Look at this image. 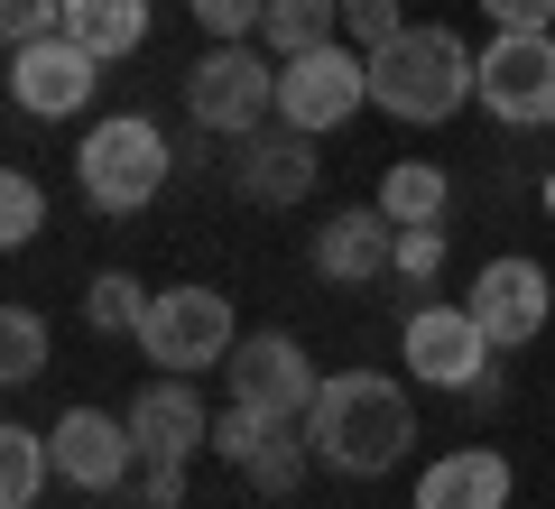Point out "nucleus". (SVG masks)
I'll use <instances>...</instances> for the list:
<instances>
[{"label": "nucleus", "instance_id": "1", "mask_svg": "<svg viewBox=\"0 0 555 509\" xmlns=\"http://www.w3.org/2000/svg\"><path fill=\"white\" fill-rule=\"evenodd\" d=\"M306 445L343 482H379L416 445V408H408V390L389 371H324L315 408H306Z\"/></svg>", "mask_w": 555, "mask_h": 509}, {"label": "nucleus", "instance_id": "2", "mask_svg": "<svg viewBox=\"0 0 555 509\" xmlns=\"http://www.w3.org/2000/svg\"><path fill=\"white\" fill-rule=\"evenodd\" d=\"M481 93V56L454 38V28H398L389 47L371 56V102L389 120H454L463 102Z\"/></svg>", "mask_w": 555, "mask_h": 509}, {"label": "nucleus", "instance_id": "3", "mask_svg": "<svg viewBox=\"0 0 555 509\" xmlns=\"http://www.w3.org/2000/svg\"><path fill=\"white\" fill-rule=\"evenodd\" d=\"M75 177H83V204L93 214H139V204H158L167 186V130L139 112H112L93 120V139L75 149Z\"/></svg>", "mask_w": 555, "mask_h": 509}, {"label": "nucleus", "instance_id": "4", "mask_svg": "<svg viewBox=\"0 0 555 509\" xmlns=\"http://www.w3.org/2000/svg\"><path fill=\"white\" fill-rule=\"evenodd\" d=\"M241 343L232 325V296L222 288H158L149 296V325H139V353H149V371H222Z\"/></svg>", "mask_w": 555, "mask_h": 509}, {"label": "nucleus", "instance_id": "5", "mask_svg": "<svg viewBox=\"0 0 555 509\" xmlns=\"http://www.w3.org/2000/svg\"><path fill=\"white\" fill-rule=\"evenodd\" d=\"M481 112L500 130H555V28H500L481 47Z\"/></svg>", "mask_w": 555, "mask_h": 509}, {"label": "nucleus", "instance_id": "6", "mask_svg": "<svg viewBox=\"0 0 555 509\" xmlns=\"http://www.w3.org/2000/svg\"><path fill=\"white\" fill-rule=\"evenodd\" d=\"M185 112H195L204 130H222V139H250L259 120L278 112V56L250 47V38L204 47V65L185 75Z\"/></svg>", "mask_w": 555, "mask_h": 509}, {"label": "nucleus", "instance_id": "7", "mask_svg": "<svg viewBox=\"0 0 555 509\" xmlns=\"http://www.w3.org/2000/svg\"><path fill=\"white\" fill-rule=\"evenodd\" d=\"M361 102H371V56H361L352 38L315 47V56H287L278 65V120L306 139H324L334 120H352Z\"/></svg>", "mask_w": 555, "mask_h": 509}, {"label": "nucleus", "instance_id": "8", "mask_svg": "<svg viewBox=\"0 0 555 509\" xmlns=\"http://www.w3.org/2000/svg\"><path fill=\"white\" fill-rule=\"evenodd\" d=\"M222 380H232V408H259V417H306L315 408V390H324V371L306 361V343L297 333H241L232 343V361H222Z\"/></svg>", "mask_w": 555, "mask_h": 509}, {"label": "nucleus", "instance_id": "9", "mask_svg": "<svg viewBox=\"0 0 555 509\" xmlns=\"http://www.w3.org/2000/svg\"><path fill=\"white\" fill-rule=\"evenodd\" d=\"M398 361H408L426 390H473L481 371H491V333L473 325V306H416L408 325H398Z\"/></svg>", "mask_w": 555, "mask_h": 509}, {"label": "nucleus", "instance_id": "10", "mask_svg": "<svg viewBox=\"0 0 555 509\" xmlns=\"http://www.w3.org/2000/svg\"><path fill=\"white\" fill-rule=\"evenodd\" d=\"M473 325L491 333V353H518V343H537L546 333V315H555V278L537 269V259H518V251H500L491 269L473 278Z\"/></svg>", "mask_w": 555, "mask_h": 509}, {"label": "nucleus", "instance_id": "11", "mask_svg": "<svg viewBox=\"0 0 555 509\" xmlns=\"http://www.w3.org/2000/svg\"><path fill=\"white\" fill-rule=\"evenodd\" d=\"M93 84H102V56H83L65 28L10 47V102H20L28 120H75L83 102H93Z\"/></svg>", "mask_w": 555, "mask_h": 509}, {"label": "nucleus", "instance_id": "12", "mask_svg": "<svg viewBox=\"0 0 555 509\" xmlns=\"http://www.w3.org/2000/svg\"><path fill=\"white\" fill-rule=\"evenodd\" d=\"M47 454H56V482H75V491H120L130 482V463H139V435H130V417H112V408H65L56 417V435H47Z\"/></svg>", "mask_w": 555, "mask_h": 509}, {"label": "nucleus", "instance_id": "13", "mask_svg": "<svg viewBox=\"0 0 555 509\" xmlns=\"http://www.w3.org/2000/svg\"><path fill=\"white\" fill-rule=\"evenodd\" d=\"M130 435H139V463H185V454H214V417H204V398L185 390L177 371H158L149 390L130 398Z\"/></svg>", "mask_w": 555, "mask_h": 509}, {"label": "nucleus", "instance_id": "14", "mask_svg": "<svg viewBox=\"0 0 555 509\" xmlns=\"http://www.w3.org/2000/svg\"><path fill=\"white\" fill-rule=\"evenodd\" d=\"M379 269H398V222L379 214V204H343L334 222H315V278L371 288Z\"/></svg>", "mask_w": 555, "mask_h": 509}, {"label": "nucleus", "instance_id": "15", "mask_svg": "<svg viewBox=\"0 0 555 509\" xmlns=\"http://www.w3.org/2000/svg\"><path fill=\"white\" fill-rule=\"evenodd\" d=\"M232 186L250 204H306L315 195V149H306V130H287V120L269 130V120H259V130L232 149Z\"/></svg>", "mask_w": 555, "mask_h": 509}, {"label": "nucleus", "instance_id": "16", "mask_svg": "<svg viewBox=\"0 0 555 509\" xmlns=\"http://www.w3.org/2000/svg\"><path fill=\"white\" fill-rule=\"evenodd\" d=\"M416 509H509V454L500 445H454L426 463Z\"/></svg>", "mask_w": 555, "mask_h": 509}, {"label": "nucleus", "instance_id": "17", "mask_svg": "<svg viewBox=\"0 0 555 509\" xmlns=\"http://www.w3.org/2000/svg\"><path fill=\"white\" fill-rule=\"evenodd\" d=\"M65 38L83 47V56H139L149 47V0H65Z\"/></svg>", "mask_w": 555, "mask_h": 509}, {"label": "nucleus", "instance_id": "18", "mask_svg": "<svg viewBox=\"0 0 555 509\" xmlns=\"http://www.w3.org/2000/svg\"><path fill=\"white\" fill-rule=\"evenodd\" d=\"M343 38V0H269V20H259V47L278 65L287 56H315V47Z\"/></svg>", "mask_w": 555, "mask_h": 509}, {"label": "nucleus", "instance_id": "19", "mask_svg": "<svg viewBox=\"0 0 555 509\" xmlns=\"http://www.w3.org/2000/svg\"><path fill=\"white\" fill-rule=\"evenodd\" d=\"M306 463H315V445H306V417H269V427H259V445H250V482L269 491V500H287V491L306 482Z\"/></svg>", "mask_w": 555, "mask_h": 509}, {"label": "nucleus", "instance_id": "20", "mask_svg": "<svg viewBox=\"0 0 555 509\" xmlns=\"http://www.w3.org/2000/svg\"><path fill=\"white\" fill-rule=\"evenodd\" d=\"M444 195H454V186H444L436 157H398L389 177H379V214L389 222H444Z\"/></svg>", "mask_w": 555, "mask_h": 509}, {"label": "nucleus", "instance_id": "21", "mask_svg": "<svg viewBox=\"0 0 555 509\" xmlns=\"http://www.w3.org/2000/svg\"><path fill=\"white\" fill-rule=\"evenodd\" d=\"M47 472H56V454L38 427H0V509H38Z\"/></svg>", "mask_w": 555, "mask_h": 509}, {"label": "nucleus", "instance_id": "22", "mask_svg": "<svg viewBox=\"0 0 555 509\" xmlns=\"http://www.w3.org/2000/svg\"><path fill=\"white\" fill-rule=\"evenodd\" d=\"M83 325L93 333H139L149 325V288H139L130 269H102L93 288H83Z\"/></svg>", "mask_w": 555, "mask_h": 509}, {"label": "nucleus", "instance_id": "23", "mask_svg": "<svg viewBox=\"0 0 555 509\" xmlns=\"http://www.w3.org/2000/svg\"><path fill=\"white\" fill-rule=\"evenodd\" d=\"M38 371H47V325H38V306H10L0 315V380L28 390Z\"/></svg>", "mask_w": 555, "mask_h": 509}, {"label": "nucleus", "instance_id": "24", "mask_svg": "<svg viewBox=\"0 0 555 509\" xmlns=\"http://www.w3.org/2000/svg\"><path fill=\"white\" fill-rule=\"evenodd\" d=\"M38 232H47V195H38L28 167H10V177H0V241L20 251V241H38Z\"/></svg>", "mask_w": 555, "mask_h": 509}, {"label": "nucleus", "instance_id": "25", "mask_svg": "<svg viewBox=\"0 0 555 509\" xmlns=\"http://www.w3.org/2000/svg\"><path fill=\"white\" fill-rule=\"evenodd\" d=\"M195 10V28L214 47H232V38H259V20H269V0H185Z\"/></svg>", "mask_w": 555, "mask_h": 509}, {"label": "nucleus", "instance_id": "26", "mask_svg": "<svg viewBox=\"0 0 555 509\" xmlns=\"http://www.w3.org/2000/svg\"><path fill=\"white\" fill-rule=\"evenodd\" d=\"M398 28H408V10H398V0H343V38H352L361 56H379Z\"/></svg>", "mask_w": 555, "mask_h": 509}, {"label": "nucleus", "instance_id": "27", "mask_svg": "<svg viewBox=\"0 0 555 509\" xmlns=\"http://www.w3.org/2000/svg\"><path fill=\"white\" fill-rule=\"evenodd\" d=\"M436 269H444V222H398V278L436 288Z\"/></svg>", "mask_w": 555, "mask_h": 509}, {"label": "nucleus", "instance_id": "28", "mask_svg": "<svg viewBox=\"0 0 555 509\" xmlns=\"http://www.w3.org/2000/svg\"><path fill=\"white\" fill-rule=\"evenodd\" d=\"M65 28V0H0V38L28 47V38H56Z\"/></svg>", "mask_w": 555, "mask_h": 509}, {"label": "nucleus", "instance_id": "29", "mask_svg": "<svg viewBox=\"0 0 555 509\" xmlns=\"http://www.w3.org/2000/svg\"><path fill=\"white\" fill-rule=\"evenodd\" d=\"M259 427H269V417H259V408H222V417H214V454H222V463H250Z\"/></svg>", "mask_w": 555, "mask_h": 509}, {"label": "nucleus", "instance_id": "30", "mask_svg": "<svg viewBox=\"0 0 555 509\" xmlns=\"http://www.w3.org/2000/svg\"><path fill=\"white\" fill-rule=\"evenodd\" d=\"M491 28H555V0H481Z\"/></svg>", "mask_w": 555, "mask_h": 509}, {"label": "nucleus", "instance_id": "31", "mask_svg": "<svg viewBox=\"0 0 555 509\" xmlns=\"http://www.w3.org/2000/svg\"><path fill=\"white\" fill-rule=\"evenodd\" d=\"M139 500H149V509H177V500H185V463H149Z\"/></svg>", "mask_w": 555, "mask_h": 509}, {"label": "nucleus", "instance_id": "32", "mask_svg": "<svg viewBox=\"0 0 555 509\" xmlns=\"http://www.w3.org/2000/svg\"><path fill=\"white\" fill-rule=\"evenodd\" d=\"M500 398H509V380H500V371H481V380H473V390H463V408H481V417H491V408H500Z\"/></svg>", "mask_w": 555, "mask_h": 509}, {"label": "nucleus", "instance_id": "33", "mask_svg": "<svg viewBox=\"0 0 555 509\" xmlns=\"http://www.w3.org/2000/svg\"><path fill=\"white\" fill-rule=\"evenodd\" d=\"M537 195H546V222H555V167H546V186H537Z\"/></svg>", "mask_w": 555, "mask_h": 509}]
</instances>
